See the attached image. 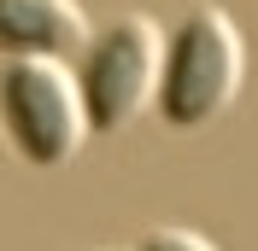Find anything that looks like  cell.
Segmentation results:
<instances>
[{
	"mask_svg": "<svg viewBox=\"0 0 258 251\" xmlns=\"http://www.w3.org/2000/svg\"><path fill=\"white\" fill-rule=\"evenodd\" d=\"M246 82V35L223 6H188L176 30L159 47V82H153V105L164 129L200 135L235 105Z\"/></svg>",
	"mask_w": 258,
	"mask_h": 251,
	"instance_id": "6da1fadb",
	"label": "cell"
},
{
	"mask_svg": "<svg viewBox=\"0 0 258 251\" xmlns=\"http://www.w3.org/2000/svg\"><path fill=\"white\" fill-rule=\"evenodd\" d=\"M0 135L30 170H64L82 152L88 117L64 59H0Z\"/></svg>",
	"mask_w": 258,
	"mask_h": 251,
	"instance_id": "7a4b0ae2",
	"label": "cell"
},
{
	"mask_svg": "<svg viewBox=\"0 0 258 251\" xmlns=\"http://www.w3.org/2000/svg\"><path fill=\"white\" fill-rule=\"evenodd\" d=\"M159 47L164 30L147 12H117L100 35L82 41L77 59V94H82V117H88V135H123L135 117L153 99V82H159Z\"/></svg>",
	"mask_w": 258,
	"mask_h": 251,
	"instance_id": "3957f363",
	"label": "cell"
},
{
	"mask_svg": "<svg viewBox=\"0 0 258 251\" xmlns=\"http://www.w3.org/2000/svg\"><path fill=\"white\" fill-rule=\"evenodd\" d=\"M88 41L77 0H0V59H64Z\"/></svg>",
	"mask_w": 258,
	"mask_h": 251,
	"instance_id": "277c9868",
	"label": "cell"
},
{
	"mask_svg": "<svg viewBox=\"0 0 258 251\" xmlns=\"http://www.w3.org/2000/svg\"><path fill=\"white\" fill-rule=\"evenodd\" d=\"M135 251H217V245L200 239V234H188V228H153Z\"/></svg>",
	"mask_w": 258,
	"mask_h": 251,
	"instance_id": "5b68a950",
	"label": "cell"
}]
</instances>
